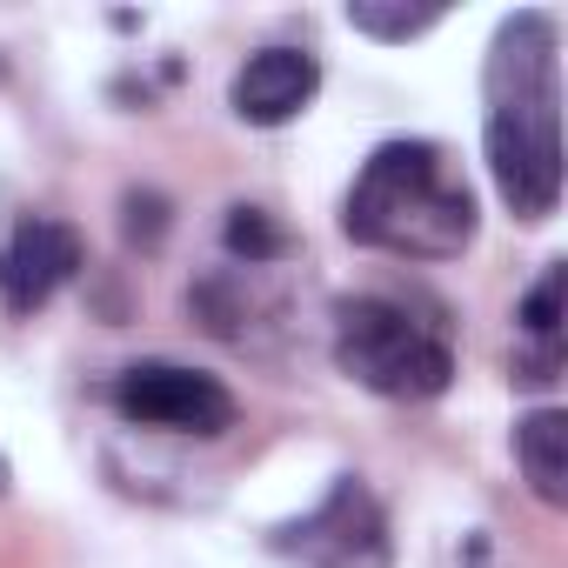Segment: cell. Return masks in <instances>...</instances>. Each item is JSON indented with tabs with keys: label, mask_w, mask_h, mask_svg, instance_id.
Segmentation results:
<instances>
[{
	"label": "cell",
	"mask_w": 568,
	"mask_h": 568,
	"mask_svg": "<svg viewBox=\"0 0 568 568\" xmlns=\"http://www.w3.org/2000/svg\"><path fill=\"white\" fill-rule=\"evenodd\" d=\"M322 94V61L308 48H261L241 61L227 101L247 128H288L295 114H308V101Z\"/></svg>",
	"instance_id": "52a82bcc"
},
{
	"label": "cell",
	"mask_w": 568,
	"mask_h": 568,
	"mask_svg": "<svg viewBox=\"0 0 568 568\" xmlns=\"http://www.w3.org/2000/svg\"><path fill=\"white\" fill-rule=\"evenodd\" d=\"M515 462L521 481L535 488V501L561 508L568 501V415L561 408H535L515 422Z\"/></svg>",
	"instance_id": "ba28073f"
},
{
	"label": "cell",
	"mask_w": 568,
	"mask_h": 568,
	"mask_svg": "<svg viewBox=\"0 0 568 568\" xmlns=\"http://www.w3.org/2000/svg\"><path fill=\"white\" fill-rule=\"evenodd\" d=\"M81 261H88V247L68 221H21L8 234V247H0V302H8V315L48 308L81 274Z\"/></svg>",
	"instance_id": "8992f818"
},
{
	"label": "cell",
	"mask_w": 568,
	"mask_h": 568,
	"mask_svg": "<svg viewBox=\"0 0 568 568\" xmlns=\"http://www.w3.org/2000/svg\"><path fill=\"white\" fill-rule=\"evenodd\" d=\"M227 254H241L247 267H267V261H281V247H288V241H281V227L267 221V207H227Z\"/></svg>",
	"instance_id": "30bf717a"
},
{
	"label": "cell",
	"mask_w": 568,
	"mask_h": 568,
	"mask_svg": "<svg viewBox=\"0 0 568 568\" xmlns=\"http://www.w3.org/2000/svg\"><path fill=\"white\" fill-rule=\"evenodd\" d=\"M348 28L375 41H415L442 28V8H402V0H348Z\"/></svg>",
	"instance_id": "9c48e42d"
},
{
	"label": "cell",
	"mask_w": 568,
	"mask_h": 568,
	"mask_svg": "<svg viewBox=\"0 0 568 568\" xmlns=\"http://www.w3.org/2000/svg\"><path fill=\"white\" fill-rule=\"evenodd\" d=\"M335 368L382 402H435L455 382L448 335L388 295H355L335 308Z\"/></svg>",
	"instance_id": "3957f363"
},
{
	"label": "cell",
	"mask_w": 568,
	"mask_h": 568,
	"mask_svg": "<svg viewBox=\"0 0 568 568\" xmlns=\"http://www.w3.org/2000/svg\"><path fill=\"white\" fill-rule=\"evenodd\" d=\"M342 227L402 261H455L475 241V194L435 141H382L348 187Z\"/></svg>",
	"instance_id": "7a4b0ae2"
},
{
	"label": "cell",
	"mask_w": 568,
	"mask_h": 568,
	"mask_svg": "<svg viewBox=\"0 0 568 568\" xmlns=\"http://www.w3.org/2000/svg\"><path fill=\"white\" fill-rule=\"evenodd\" d=\"M114 408L141 428H161V435H227L234 428V395L201 375V368H181V362H134L121 382H114Z\"/></svg>",
	"instance_id": "5b68a950"
},
{
	"label": "cell",
	"mask_w": 568,
	"mask_h": 568,
	"mask_svg": "<svg viewBox=\"0 0 568 568\" xmlns=\"http://www.w3.org/2000/svg\"><path fill=\"white\" fill-rule=\"evenodd\" d=\"M274 555L302 568H395V535L362 475H335L328 495L302 515L274 528Z\"/></svg>",
	"instance_id": "277c9868"
},
{
	"label": "cell",
	"mask_w": 568,
	"mask_h": 568,
	"mask_svg": "<svg viewBox=\"0 0 568 568\" xmlns=\"http://www.w3.org/2000/svg\"><path fill=\"white\" fill-rule=\"evenodd\" d=\"M14 488V468H8V455H0V495H8Z\"/></svg>",
	"instance_id": "7c38bea8"
},
{
	"label": "cell",
	"mask_w": 568,
	"mask_h": 568,
	"mask_svg": "<svg viewBox=\"0 0 568 568\" xmlns=\"http://www.w3.org/2000/svg\"><path fill=\"white\" fill-rule=\"evenodd\" d=\"M488 174L515 221H548L561 201V34L541 8L495 28L488 48Z\"/></svg>",
	"instance_id": "6da1fadb"
},
{
	"label": "cell",
	"mask_w": 568,
	"mask_h": 568,
	"mask_svg": "<svg viewBox=\"0 0 568 568\" xmlns=\"http://www.w3.org/2000/svg\"><path fill=\"white\" fill-rule=\"evenodd\" d=\"M561 261L535 281V288H528V302H521V328H528V342L535 348H555V335H561Z\"/></svg>",
	"instance_id": "8fae6325"
}]
</instances>
